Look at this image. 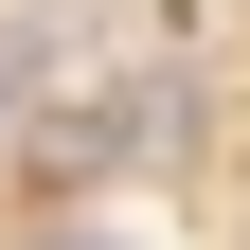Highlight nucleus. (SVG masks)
<instances>
[{"label": "nucleus", "mask_w": 250, "mask_h": 250, "mask_svg": "<svg viewBox=\"0 0 250 250\" xmlns=\"http://www.w3.org/2000/svg\"><path fill=\"white\" fill-rule=\"evenodd\" d=\"M36 250H143V232H107V214H72V232H36Z\"/></svg>", "instance_id": "f257e3e1"}]
</instances>
